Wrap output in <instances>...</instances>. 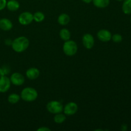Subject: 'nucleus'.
<instances>
[{
  "instance_id": "f3484780",
  "label": "nucleus",
  "mask_w": 131,
  "mask_h": 131,
  "mask_svg": "<svg viewBox=\"0 0 131 131\" xmlns=\"http://www.w3.org/2000/svg\"><path fill=\"white\" fill-rule=\"evenodd\" d=\"M60 37L63 40L67 41L70 39L71 37V33L70 31L67 28H63L60 31Z\"/></svg>"
},
{
  "instance_id": "bb28decb",
  "label": "nucleus",
  "mask_w": 131,
  "mask_h": 131,
  "mask_svg": "<svg viewBox=\"0 0 131 131\" xmlns=\"http://www.w3.org/2000/svg\"><path fill=\"white\" fill-rule=\"evenodd\" d=\"M82 1L85 3L88 4V3H90L92 1V0H82Z\"/></svg>"
},
{
  "instance_id": "423d86ee",
  "label": "nucleus",
  "mask_w": 131,
  "mask_h": 131,
  "mask_svg": "<svg viewBox=\"0 0 131 131\" xmlns=\"http://www.w3.org/2000/svg\"><path fill=\"white\" fill-rule=\"evenodd\" d=\"M78 110V106L76 103L74 102H70L67 104L63 107V111L64 112V114L65 115L68 116H72V115H75Z\"/></svg>"
},
{
  "instance_id": "aec40b11",
  "label": "nucleus",
  "mask_w": 131,
  "mask_h": 131,
  "mask_svg": "<svg viewBox=\"0 0 131 131\" xmlns=\"http://www.w3.org/2000/svg\"><path fill=\"white\" fill-rule=\"evenodd\" d=\"M33 15V20L37 23H41L45 19V15L42 12H37Z\"/></svg>"
},
{
  "instance_id": "4468645a",
  "label": "nucleus",
  "mask_w": 131,
  "mask_h": 131,
  "mask_svg": "<svg viewBox=\"0 0 131 131\" xmlns=\"http://www.w3.org/2000/svg\"><path fill=\"white\" fill-rule=\"evenodd\" d=\"M70 17L68 14H61L58 17V23L61 26H66L70 23Z\"/></svg>"
},
{
  "instance_id": "39448f33",
  "label": "nucleus",
  "mask_w": 131,
  "mask_h": 131,
  "mask_svg": "<svg viewBox=\"0 0 131 131\" xmlns=\"http://www.w3.org/2000/svg\"><path fill=\"white\" fill-rule=\"evenodd\" d=\"M18 20L21 25H29L33 22V15L29 12H24L19 15Z\"/></svg>"
},
{
  "instance_id": "5701e85b",
  "label": "nucleus",
  "mask_w": 131,
  "mask_h": 131,
  "mask_svg": "<svg viewBox=\"0 0 131 131\" xmlns=\"http://www.w3.org/2000/svg\"><path fill=\"white\" fill-rule=\"evenodd\" d=\"M6 0H0V11L3 10L6 6Z\"/></svg>"
},
{
  "instance_id": "dca6fc26",
  "label": "nucleus",
  "mask_w": 131,
  "mask_h": 131,
  "mask_svg": "<svg viewBox=\"0 0 131 131\" xmlns=\"http://www.w3.org/2000/svg\"><path fill=\"white\" fill-rule=\"evenodd\" d=\"M124 1L122 7L123 12L127 15L131 14V0H124Z\"/></svg>"
},
{
  "instance_id": "f03ea898",
  "label": "nucleus",
  "mask_w": 131,
  "mask_h": 131,
  "mask_svg": "<svg viewBox=\"0 0 131 131\" xmlns=\"http://www.w3.org/2000/svg\"><path fill=\"white\" fill-rule=\"evenodd\" d=\"M20 96L23 101L28 102H31L37 99L38 92L32 87H26L22 90Z\"/></svg>"
},
{
  "instance_id": "412c9836",
  "label": "nucleus",
  "mask_w": 131,
  "mask_h": 131,
  "mask_svg": "<svg viewBox=\"0 0 131 131\" xmlns=\"http://www.w3.org/2000/svg\"><path fill=\"white\" fill-rule=\"evenodd\" d=\"M111 39L115 43H120L122 41V36L118 33H116V34L112 35Z\"/></svg>"
},
{
  "instance_id": "9b49d317",
  "label": "nucleus",
  "mask_w": 131,
  "mask_h": 131,
  "mask_svg": "<svg viewBox=\"0 0 131 131\" xmlns=\"http://www.w3.org/2000/svg\"><path fill=\"white\" fill-rule=\"evenodd\" d=\"M26 75L28 79L30 80H35L39 77L40 70L35 67L29 68L26 72Z\"/></svg>"
},
{
  "instance_id": "0eeeda50",
  "label": "nucleus",
  "mask_w": 131,
  "mask_h": 131,
  "mask_svg": "<svg viewBox=\"0 0 131 131\" xmlns=\"http://www.w3.org/2000/svg\"><path fill=\"white\" fill-rule=\"evenodd\" d=\"M11 84L10 78L7 76H0V93H5L8 92L10 88Z\"/></svg>"
},
{
  "instance_id": "6e6552de",
  "label": "nucleus",
  "mask_w": 131,
  "mask_h": 131,
  "mask_svg": "<svg viewBox=\"0 0 131 131\" xmlns=\"http://www.w3.org/2000/svg\"><path fill=\"white\" fill-rule=\"evenodd\" d=\"M82 42L86 49H91L95 44V39L92 35L90 34V33H86L83 36Z\"/></svg>"
},
{
  "instance_id": "2eb2a0df",
  "label": "nucleus",
  "mask_w": 131,
  "mask_h": 131,
  "mask_svg": "<svg viewBox=\"0 0 131 131\" xmlns=\"http://www.w3.org/2000/svg\"><path fill=\"white\" fill-rule=\"evenodd\" d=\"M93 5L99 8H104L110 3V0H92Z\"/></svg>"
},
{
  "instance_id": "f257e3e1",
  "label": "nucleus",
  "mask_w": 131,
  "mask_h": 131,
  "mask_svg": "<svg viewBox=\"0 0 131 131\" xmlns=\"http://www.w3.org/2000/svg\"><path fill=\"white\" fill-rule=\"evenodd\" d=\"M11 46L12 49L16 52H23L28 48L29 41L26 37H19L12 41Z\"/></svg>"
},
{
  "instance_id": "a211bd4d",
  "label": "nucleus",
  "mask_w": 131,
  "mask_h": 131,
  "mask_svg": "<svg viewBox=\"0 0 131 131\" xmlns=\"http://www.w3.org/2000/svg\"><path fill=\"white\" fill-rule=\"evenodd\" d=\"M20 99V96L17 93H12L8 97V101L12 104H17Z\"/></svg>"
},
{
  "instance_id": "9d476101",
  "label": "nucleus",
  "mask_w": 131,
  "mask_h": 131,
  "mask_svg": "<svg viewBox=\"0 0 131 131\" xmlns=\"http://www.w3.org/2000/svg\"><path fill=\"white\" fill-rule=\"evenodd\" d=\"M112 35L110 31L107 29H101L97 33V38L103 42H107L111 40Z\"/></svg>"
},
{
  "instance_id": "393cba45",
  "label": "nucleus",
  "mask_w": 131,
  "mask_h": 131,
  "mask_svg": "<svg viewBox=\"0 0 131 131\" xmlns=\"http://www.w3.org/2000/svg\"><path fill=\"white\" fill-rule=\"evenodd\" d=\"M127 129H128V127H127V125H126V124H123V125H122V127H121L122 130L125 131L127 130Z\"/></svg>"
},
{
  "instance_id": "ddd939ff",
  "label": "nucleus",
  "mask_w": 131,
  "mask_h": 131,
  "mask_svg": "<svg viewBox=\"0 0 131 131\" xmlns=\"http://www.w3.org/2000/svg\"><path fill=\"white\" fill-rule=\"evenodd\" d=\"M6 8L11 12L17 11L20 7V4L17 0H10L6 3Z\"/></svg>"
},
{
  "instance_id": "c85d7f7f",
  "label": "nucleus",
  "mask_w": 131,
  "mask_h": 131,
  "mask_svg": "<svg viewBox=\"0 0 131 131\" xmlns=\"http://www.w3.org/2000/svg\"><path fill=\"white\" fill-rule=\"evenodd\" d=\"M130 23H131V17H130Z\"/></svg>"
},
{
  "instance_id": "1a4fd4ad",
  "label": "nucleus",
  "mask_w": 131,
  "mask_h": 131,
  "mask_svg": "<svg viewBox=\"0 0 131 131\" xmlns=\"http://www.w3.org/2000/svg\"><path fill=\"white\" fill-rule=\"evenodd\" d=\"M10 79L12 84L15 86H21L25 82L24 75L19 72H15L12 74Z\"/></svg>"
},
{
  "instance_id": "a878e982",
  "label": "nucleus",
  "mask_w": 131,
  "mask_h": 131,
  "mask_svg": "<svg viewBox=\"0 0 131 131\" xmlns=\"http://www.w3.org/2000/svg\"><path fill=\"white\" fill-rule=\"evenodd\" d=\"M12 43V41L10 40V39H6L5 41V43H6L7 46H11Z\"/></svg>"
},
{
  "instance_id": "b1692460",
  "label": "nucleus",
  "mask_w": 131,
  "mask_h": 131,
  "mask_svg": "<svg viewBox=\"0 0 131 131\" xmlns=\"http://www.w3.org/2000/svg\"><path fill=\"white\" fill-rule=\"evenodd\" d=\"M37 130V131H51V129L48 127H41L38 128Z\"/></svg>"
},
{
  "instance_id": "20e7f679",
  "label": "nucleus",
  "mask_w": 131,
  "mask_h": 131,
  "mask_svg": "<svg viewBox=\"0 0 131 131\" xmlns=\"http://www.w3.org/2000/svg\"><path fill=\"white\" fill-rule=\"evenodd\" d=\"M46 108L49 112L55 115V114L62 112L63 110V106L59 101H52L47 103Z\"/></svg>"
},
{
  "instance_id": "4be33fe9",
  "label": "nucleus",
  "mask_w": 131,
  "mask_h": 131,
  "mask_svg": "<svg viewBox=\"0 0 131 131\" xmlns=\"http://www.w3.org/2000/svg\"><path fill=\"white\" fill-rule=\"evenodd\" d=\"M10 72V69L7 66H3L0 68V76L6 75Z\"/></svg>"
},
{
  "instance_id": "6ab92c4d",
  "label": "nucleus",
  "mask_w": 131,
  "mask_h": 131,
  "mask_svg": "<svg viewBox=\"0 0 131 131\" xmlns=\"http://www.w3.org/2000/svg\"><path fill=\"white\" fill-rule=\"evenodd\" d=\"M65 120H66V116L61 113L55 114V116H54V121L56 124H62L65 121Z\"/></svg>"
},
{
  "instance_id": "7ed1b4c3",
  "label": "nucleus",
  "mask_w": 131,
  "mask_h": 131,
  "mask_svg": "<svg viewBox=\"0 0 131 131\" xmlns=\"http://www.w3.org/2000/svg\"><path fill=\"white\" fill-rule=\"evenodd\" d=\"M78 45L75 41L71 40L65 41L63 46V51L65 55L68 56H74L78 52Z\"/></svg>"
},
{
  "instance_id": "cd10ccee",
  "label": "nucleus",
  "mask_w": 131,
  "mask_h": 131,
  "mask_svg": "<svg viewBox=\"0 0 131 131\" xmlns=\"http://www.w3.org/2000/svg\"><path fill=\"white\" fill-rule=\"evenodd\" d=\"M116 1H124V0H116Z\"/></svg>"
},
{
  "instance_id": "f8f14e48",
  "label": "nucleus",
  "mask_w": 131,
  "mask_h": 131,
  "mask_svg": "<svg viewBox=\"0 0 131 131\" xmlns=\"http://www.w3.org/2000/svg\"><path fill=\"white\" fill-rule=\"evenodd\" d=\"M13 24L10 20L7 18H2L0 19V29L3 31H10L12 29Z\"/></svg>"
}]
</instances>
